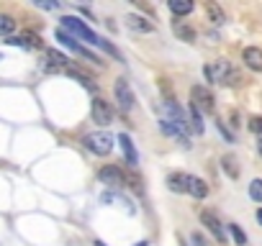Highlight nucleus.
Returning a JSON list of instances; mask_svg holds the SVG:
<instances>
[{"label": "nucleus", "mask_w": 262, "mask_h": 246, "mask_svg": "<svg viewBox=\"0 0 262 246\" xmlns=\"http://www.w3.org/2000/svg\"><path fill=\"white\" fill-rule=\"evenodd\" d=\"M203 75H206V80H208L211 85H242V82H244V80L231 69V64H229L226 59H216V62L206 64Z\"/></svg>", "instance_id": "f257e3e1"}, {"label": "nucleus", "mask_w": 262, "mask_h": 246, "mask_svg": "<svg viewBox=\"0 0 262 246\" xmlns=\"http://www.w3.org/2000/svg\"><path fill=\"white\" fill-rule=\"evenodd\" d=\"M82 146L95 157H108L113 152V136L108 131H93L82 139Z\"/></svg>", "instance_id": "f03ea898"}, {"label": "nucleus", "mask_w": 262, "mask_h": 246, "mask_svg": "<svg viewBox=\"0 0 262 246\" xmlns=\"http://www.w3.org/2000/svg\"><path fill=\"white\" fill-rule=\"evenodd\" d=\"M62 31H67L70 36H75V39H80V41H88V44H98V34H93L80 18H75V16H62Z\"/></svg>", "instance_id": "7ed1b4c3"}, {"label": "nucleus", "mask_w": 262, "mask_h": 246, "mask_svg": "<svg viewBox=\"0 0 262 246\" xmlns=\"http://www.w3.org/2000/svg\"><path fill=\"white\" fill-rule=\"evenodd\" d=\"M54 36H57V41H59L62 46H67V49H70V52H75L77 57H82V59H88V62H93V64L103 67L100 57H95V54H93V52H88L82 44H77V39H75V36H70L67 31H62V29H59V31H54Z\"/></svg>", "instance_id": "20e7f679"}, {"label": "nucleus", "mask_w": 262, "mask_h": 246, "mask_svg": "<svg viewBox=\"0 0 262 246\" xmlns=\"http://www.w3.org/2000/svg\"><path fill=\"white\" fill-rule=\"evenodd\" d=\"M213 92L203 85H193L190 87V105L198 110V113H213Z\"/></svg>", "instance_id": "39448f33"}, {"label": "nucleus", "mask_w": 262, "mask_h": 246, "mask_svg": "<svg viewBox=\"0 0 262 246\" xmlns=\"http://www.w3.org/2000/svg\"><path fill=\"white\" fill-rule=\"evenodd\" d=\"M113 95H116V103H118V110H121V113H131V110H134L137 97H134V92H131V87H128L126 80H116Z\"/></svg>", "instance_id": "423d86ee"}, {"label": "nucleus", "mask_w": 262, "mask_h": 246, "mask_svg": "<svg viewBox=\"0 0 262 246\" xmlns=\"http://www.w3.org/2000/svg\"><path fill=\"white\" fill-rule=\"evenodd\" d=\"M98 180L108 187H121V185H126V172L118 164H105L98 169Z\"/></svg>", "instance_id": "0eeeda50"}, {"label": "nucleus", "mask_w": 262, "mask_h": 246, "mask_svg": "<svg viewBox=\"0 0 262 246\" xmlns=\"http://www.w3.org/2000/svg\"><path fill=\"white\" fill-rule=\"evenodd\" d=\"M90 115H93V120L98 123V126H108V123L113 120V108L108 105V100L93 97V103H90Z\"/></svg>", "instance_id": "6e6552de"}, {"label": "nucleus", "mask_w": 262, "mask_h": 246, "mask_svg": "<svg viewBox=\"0 0 262 246\" xmlns=\"http://www.w3.org/2000/svg\"><path fill=\"white\" fill-rule=\"evenodd\" d=\"M198 218H201V223L211 231V236L216 238V241H226V231H224V226H221V220L216 218V213H211V210H201L198 213Z\"/></svg>", "instance_id": "1a4fd4ad"}, {"label": "nucleus", "mask_w": 262, "mask_h": 246, "mask_svg": "<svg viewBox=\"0 0 262 246\" xmlns=\"http://www.w3.org/2000/svg\"><path fill=\"white\" fill-rule=\"evenodd\" d=\"M67 67H70V59H67L62 52H57V49H47V54H44V69H47V72L67 69Z\"/></svg>", "instance_id": "9d476101"}, {"label": "nucleus", "mask_w": 262, "mask_h": 246, "mask_svg": "<svg viewBox=\"0 0 262 246\" xmlns=\"http://www.w3.org/2000/svg\"><path fill=\"white\" fill-rule=\"evenodd\" d=\"M118 144H121V152H123V159L128 167H137L139 164V154L134 149V141H131L128 134H118Z\"/></svg>", "instance_id": "9b49d317"}, {"label": "nucleus", "mask_w": 262, "mask_h": 246, "mask_svg": "<svg viewBox=\"0 0 262 246\" xmlns=\"http://www.w3.org/2000/svg\"><path fill=\"white\" fill-rule=\"evenodd\" d=\"M160 131H162L165 136H172V139H178V141H180L185 149H190V141H188V136H185V134H183L178 126H175V123H172L170 118H160Z\"/></svg>", "instance_id": "f8f14e48"}, {"label": "nucleus", "mask_w": 262, "mask_h": 246, "mask_svg": "<svg viewBox=\"0 0 262 246\" xmlns=\"http://www.w3.org/2000/svg\"><path fill=\"white\" fill-rule=\"evenodd\" d=\"M242 62L252 69V72H262V49L259 46H247L242 52Z\"/></svg>", "instance_id": "ddd939ff"}, {"label": "nucleus", "mask_w": 262, "mask_h": 246, "mask_svg": "<svg viewBox=\"0 0 262 246\" xmlns=\"http://www.w3.org/2000/svg\"><path fill=\"white\" fill-rule=\"evenodd\" d=\"M126 26H128L131 31H139V34H152V31H155V23L147 21L144 16H137V13L126 16Z\"/></svg>", "instance_id": "4468645a"}, {"label": "nucleus", "mask_w": 262, "mask_h": 246, "mask_svg": "<svg viewBox=\"0 0 262 246\" xmlns=\"http://www.w3.org/2000/svg\"><path fill=\"white\" fill-rule=\"evenodd\" d=\"M188 182H190V175H185V172H172L170 177H167V187L172 190V192H188Z\"/></svg>", "instance_id": "2eb2a0df"}, {"label": "nucleus", "mask_w": 262, "mask_h": 246, "mask_svg": "<svg viewBox=\"0 0 262 246\" xmlns=\"http://www.w3.org/2000/svg\"><path fill=\"white\" fill-rule=\"evenodd\" d=\"M188 195H193L195 200H203V198L208 195V185H206L201 177H190V182H188Z\"/></svg>", "instance_id": "dca6fc26"}, {"label": "nucleus", "mask_w": 262, "mask_h": 246, "mask_svg": "<svg viewBox=\"0 0 262 246\" xmlns=\"http://www.w3.org/2000/svg\"><path fill=\"white\" fill-rule=\"evenodd\" d=\"M172 34H175L178 39L188 41V44H193V41H195V29H190L188 23H180V21H175V23H172Z\"/></svg>", "instance_id": "f3484780"}, {"label": "nucleus", "mask_w": 262, "mask_h": 246, "mask_svg": "<svg viewBox=\"0 0 262 246\" xmlns=\"http://www.w3.org/2000/svg\"><path fill=\"white\" fill-rule=\"evenodd\" d=\"M193 3H190V0H170V11H172V16H190L193 13Z\"/></svg>", "instance_id": "a211bd4d"}, {"label": "nucleus", "mask_w": 262, "mask_h": 246, "mask_svg": "<svg viewBox=\"0 0 262 246\" xmlns=\"http://www.w3.org/2000/svg\"><path fill=\"white\" fill-rule=\"evenodd\" d=\"M206 13H208V21L211 23H216V26H221L224 21H226V16H224V11H221V6H216V3H206Z\"/></svg>", "instance_id": "6ab92c4d"}, {"label": "nucleus", "mask_w": 262, "mask_h": 246, "mask_svg": "<svg viewBox=\"0 0 262 246\" xmlns=\"http://www.w3.org/2000/svg\"><path fill=\"white\" fill-rule=\"evenodd\" d=\"M221 169H224L231 180L239 177V167H236V159H234L231 154H224V157H221Z\"/></svg>", "instance_id": "aec40b11"}, {"label": "nucleus", "mask_w": 262, "mask_h": 246, "mask_svg": "<svg viewBox=\"0 0 262 246\" xmlns=\"http://www.w3.org/2000/svg\"><path fill=\"white\" fill-rule=\"evenodd\" d=\"M18 39H21V46H26V49H41V36L34 31H24V36H18Z\"/></svg>", "instance_id": "412c9836"}, {"label": "nucleus", "mask_w": 262, "mask_h": 246, "mask_svg": "<svg viewBox=\"0 0 262 246\" xmlns=\"http://www.w3.org/2000/svg\"><path fill=\"white\" fill-rule=\"evenodd\" d=\"M67 75L72 77V80H80L88 90H95V82H93V77L90 75H85L82 69H75V67H67Z\"/></svg>", "instance_id": "4be33fe9"}, {"label": "nucleus", "mask_w": 262, "mask_h": 246, "mask_svg": "<svg viewBox=\"0 0 262 246\" xmlns=\"http://www.w3.org/2000/svg\"><path fill=\"white\" fill-rule=\"evenodd\" d=\"M226 228H229V233H231V238H234V243H236V246H247V233H244L236 223H229Z\"/></svg>", "instance_id": "5701e85b"}, {"label": "nucleus", "mask_w": 262, "mask_h": 246, "mask_svg": "<svg viewBox=\"0 0 262 246\" xmlns=\"http://www.w3.org/2000/svg\"><path fill=\"white\" fill-rule=\"evenodd\" d=\"M13 31H16V21L11 16H0V36H8L11 39Z\"/></svg>", "instance_id": "b1692460"}, {"label": "nucleus", "mask_w": 262, "mask_h": 246, "mask_svg": "<svg viewBox=\"0 0 262 246\" xmlns=\"http://www.w3.org/2000/svg\"><path fill=\"white\" fill-rule=\"evenodd\" d=\"M249 198L254 203H262V180H252L249 182Z\"/></svg>", "instance_id": "393cba45"}, {"label": "nucleus", "mask_w": 262, "mask_h": 246, "mask_svg": "<svg viewBox=\"0 0 262 246\" xmlns=\"http://www.w3.org/2000/svg\"><path fill=\"white\" fill-rule=\"evenodd\" d=\"M190 123H193V131H198V134H203L206 131V126H203V118H201V113L190 105Z\"/></svg>", "instance_id": "a878e982"}, {"label": "nucleus", "mask_w": 262, "mask_h": 246, "mask_svg": "<svg viewBox=\"0 0 262 246\" xmlns=\"http://www.w3.org/2000/svg\"><path fill=\"white\" fill-rule=\"evenodd\" d=\"M95 46H98V49H103L105 54H111L113 59H121V54H118V49H116V46H113L111 41H105V39H98V44H95Z\"/></svg>", "instance_id": "bb28decb"}, {"label": "nucleus", "mask_w": 262, "mask_h": 246, "mask_svg": "<svg viewBox=\"0 0 262 246\" xmlns=\"http://www.w3.org/2000/svg\"><path fill=\"white\" fill-rule=\"evenodd\" d=\"M247 126H249V131H252V134L262 136V115H252V118H249V123H247Z\"/></svg>", "instance_id": "cd10ccee"}, {"label": "nucleus", "mask_w": 262, "mask_h": 246, "mask_svg": "<svg viewBox=\"0 0 262 246\" xmlns=\"http://www.w3.org/2000/svg\"><path fill=\"white\" fill-rule=\"evenodd\" d=\"M126 185L134 190V192H142V180H139L134 172H128V175H126Z\"/></svg>", "instance_id": "c85d7f7f"}, {"label": "nucleus", "mask_w": 262, "mask_h": 246, "mask_svg": "<svg viewBox=\"0 0 262 246\" xmlns=\"http://www.w3.org/2000/svg\"><path fill=\"white\" fill-rule=\"evenodd\" d=\"M216 129H219V134H221V136H224L226 141H234V136H231V131H229V129L224 126V123H221V120L216 123Z\"/></svg>", "instance_id": "c756f323"}, {"label": "nucleus", "mask_w": 262, "mask_h": 246, "mask_svg": "<svg viewBox=\"0 0 262 246\" xmlns=\"http://www.w3.org/2000/svg\"><path fill=\"white\" fill-rule=\"evenodd\" d=\"M190 241H193V246H208V243H206V238H203L201 233H193V236H190Z\"/></svg>", "instance_id": "7c9ffc66"}, {"label": "nucleus", "mask_w": 262, "mask_h": 246, "mask_svg": "<svg viewBox=\"0 0 262 246\" xmlns=\"http://www.w3.org/2000/svg\"><path fill=\"white\" fill-rule=\"evenodd\" d=\"M257 152H259V157H262V136H257Z\"/></svg>", "instance_id": "2f4dec72"}, {"label": "nucleus", "mask_w": 262, "mask_h": 246, "mask_svg": "<svg viewBox=\"0 0 262 246\" xmlns=\"http://www.w3.org/2000/svg\"><path fill=\"white\" fill-rule=\"evenodd\" d=\"M257 223H259V226H262V208H259V210H257Z\"/></svg>", "instance_id": "473e14b6"}, {"label": "nucleus", "mask_w": 262, "mask_h": 246, "mask_svg": "<svg viewBox=\"0 0 262 246\" xmlns=\"http://www.w3.org/2000/svg\"><path fill=\"white\" fill-rule=\"evenodd\" d=\"M93 246H105V243L103 241H93Z\"/></svg>", "instance_id": "72a5a7b5"}, {"label": "nucleus", "mask_w": 262, "mask_h": 246, "mask_svg": "<svg viewBox=\"0 0 262 246\" xmlns=\"http://www.w3.org/2000/svg\"><path fill=\"white\" fill-rule=\"evenodd\" d=\"M137 246H149V243H147V241H142V243H137Z\"/></svg>", "instance_id": "f704fd0d"}]
</instances>
